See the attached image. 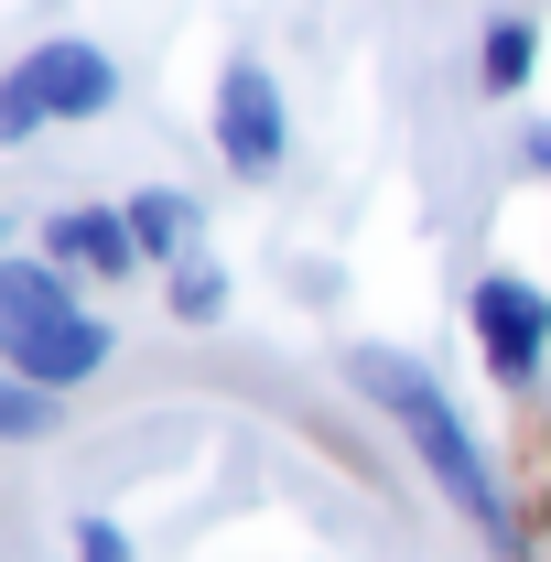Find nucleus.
I'll return each instance as SVG.
<instances>
[{
	"mask_svg": "<svg viewBox=\"0 0 551 562\" xmlns=\"http://www.w3.org/2000/svg\"><path fill=\"white\" fill-rule=\"evenodd\" d=\"M357 390H368L379 412H390L401 432H412V454L432 465V476H443V497H454V508L476 519L486 541H508V519H497V476H486L476 432H465V412H454V401H443V390L421 379L412 357H390V347H357Z\"/></svg>",
	"mask_w": 551,
	"mask_h": 562,
	"instance_id": "obj_1",
	"label": "nucleus"
},
{
	"mask_svg": "<svg viewBox=\"0 0 551 562\" xmlns=\"http://www.w3.org/2000/svg\"><path fill=\"white\" fill-rule=\"evenodd\" d=\"M0 357L22 390H66L109 368V325L55 281V260H0Z\"/></svg>",
	"mask_w": 551,
	"mask_h": 562,
	"instance_id": "obj_2",
	"label": "nucleus"
},
{
	"mask_svg": "<svg viewBox=\"0 0 551 562\" xmlns=\"http://www.w3.org/2000/svg\"><path fill=\"white\" fill-rule=\"evenodd\" d=\"M109 98H120V66H109L98 44L55 33V44H33V55L11 66V87H0V140H33L44 120H98Z\"/></svg>",
	"mask_w": 551,
	"mask_h": 562,
	"instance_id": "obj_3",
	"label": "nucleus"
},
{
	"mask_svg": "<svg viewBox=\"0 0 551 562\" xmlns=\"http://www.w3.org/2000/svg\"><path fill=\"white\" fill-rule=\"evenodd\" d=\"M281 87H271V66L260 55H238V66L216 76V151H227V173H281Z\"/></svg>",
	"mask_w": 551,
	"mask_h": 562,
	"instance_id": "obj_4",
	"label": "nucleus"
},
{
	"mask_svg": "<svg viewBox=\"0 0 551 562\" xmlns=\"http://www.w3.org/2000/svg\"><path fill=\"white\" fill-rule=\"evenodd\" d=\"M476 347H486V368H497L508 390L541 379V357H551V292H541V281H519V271L476 281Z\"/></svg>",
	"mask_w": 551,
	"mask_h": 562,
	"instance_id": "obj_5",
	"label": "nucleus"
},
{
	"mask_svg": "<svg viewBox=\"0 0 551 562\" xmlns=\"http://www.w3.org/2000/svg\"><path fill=\"white\" fill-rule=\"evenodd\" d=\"M44 260L98 271V281H131L140 271V227H131V206H66L55 227H44Z\"/></svg>",
	"mask_w": 551,
	"mask_h": 562,
	"instance_id": "obj_6",
	"label": "nucleus"
},
{
	"mask_svg": "<svg viewBox=\"0 0 551 562\" xmlns=\"http://www.w3.org/2000/svg\"><path fill=\"white\" fill-rule=\"evenodd\" d=\"M530 66H541V33H530L519 11H497V22H486V55H476L486 98H519V87H530Z\"/></svg>",
	"mask_w": 551,
	"mask_h": 562,
	"instance_id": "obj_7",
	"label": "nucleus"
},
{
	"mask_svg": "<svg viewBox=\"0 0 551 562\" xmlns=\"http://www.w3.org/2000/svg\"><path fill=\"white\" fill-rule=\"evenodd\" d=\"M131 227H140V260H173V249H184V238H195V206H184V195H162V184H151V195H131Z\"/></svg>",
	"mask_w": 551,
	"mask_h": 562,
	"instance_id": "obj_8",
	"label": "nucleus"
},
{
	"mask_svg": "<svg viewBox=\"0 0 551 562\" xmlns=\"http://www.w3.org/2000/svg\"><path fill=\"white\" fill-rule=\"evenodd\" d=\"M0 432H11V443H33V432H44V401H33V390H22V379H11V390H0Z\"/></svg>",
	"mask_w": 551,
	"mask_h": 562,
	"instance_id": "obj_9",
	"label": "nucleus"
},
{
	"mask_svg": "<svg viewBox=\"0 0 551 562\" xmlns=\"http://www.w3.org/2000/svg\"><path fill=\"white\" fill-rule=\"evenodd\" d=\"M216 303H227V281H216V271H184V281H173V314H195V325H206Z\"/></svg>",
	"mask_w": 551,
	"mask_h": 562,
	"instance_id": "obj_10",
	"label": "nucleus"
},
{
	"mask_svg": "<svg viewBox=\"0 0 551 562\" xmlns=\"http://www.w3.org/2000/svg\"><path fill=\"white\" fill-rule=\"evenodd\" d=\"M76 552H87V562H131V541H120L109 519H76Z\"/></svg>",
	"mask_w": 551,
	"mask_h": 562,
	"instance_id": "obj_11",
	"label": "nucleus"
},
{
	"mask_svg": "<svg viewBox=\"0 0 551 562\" xmlns=\"http://www.w3.org/2000/svg\"><path fill=\"white\" fill-rule=\"evenodd\" d=\"M530 162H541V173H551V131H541V140H530Z\"/></svg>",
	"mask_w": 551,
	"mask_h": 562,
	"instance_id": "obj_12",
	"label": "nucleus"
}]
</instances>
